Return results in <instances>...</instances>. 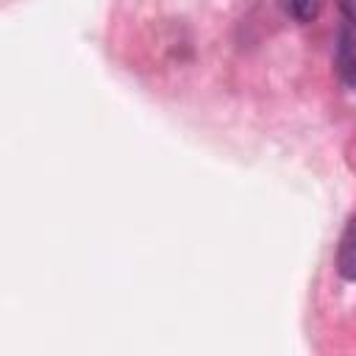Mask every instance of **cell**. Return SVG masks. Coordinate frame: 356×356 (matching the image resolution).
<instances>
[{
    "label": "cell",
    "mask_w": 356,
    "mask_h": 356,
    "mask_svg": "<svg viewBox=\"0 0 356 356\" xmlns=\"http://www.w3.org/2000/svg\"><path fill=\"white\" fill-rule=\"evenodd\" d=\"M337 270L342 278L356 281V217L348 220L342 236H339V248H337Z\"/></svg>",
    "instance_id": "6da1fadb"
},
{
    "label": "cell",
    "mask_w": 356,
    "mask_h": 356,
    "mask_svg": "<svg viewBox=\"0 0 356 356\" xmlns=\"http://www.w3.org/2000/svg\"><path fill=\"white\" fill-rule=\"evenodd\" d=\"M320 3L323 0H281L284 11L289 17H295L298 22H312L320 14Z\"/></svg>",
    "instance_id": "7a4b0ae2"
},
{
    "label": "cell",
    "mask_w": 356,
    "mask_h": 356,
    "mask_svg": "<svg viewBox=\"0 0 356 356\" xmlns=\"http://www.w3.org/2000/svg\"><path fill=\"white\" fill-rule=\"evenodd\" d=\"M339 70H342L345 81L350 86H356V44L348 36L342 39V47H339Z\"/></svg>",
    "instance_id": "3957f363"
},
{
    "label": "cell",
    "mask_w": 356,
    "mask_h": 356,
    "mask_svg": "<svg viewBox=\"0 0 356 356\" xmlns=\"http://www.w3.org/2000/svg\"><path fill=\"white\" fill-rule=\"evenodd\" d=\"M339 6H342V11L356 22V0H339Z\"/></svg>",
    "instance_id": "277c9868"
}]
</instances>
